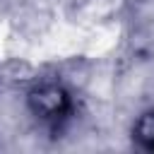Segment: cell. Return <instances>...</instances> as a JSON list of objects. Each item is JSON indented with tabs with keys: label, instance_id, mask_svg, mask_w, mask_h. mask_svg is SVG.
Wrapping results in <instances>:
<instances>
[{
	"label": "cell",
	"instance_id": "obj_1",
	"mask_svg": "<svg viewBox=\"0 0 154 154\" xmlns=\"http://www.w3.org/2000/svg\"><path fill=\"white\" fill-rule=\"evenodd\" d=\"M29 111L48 123V125H58L63 123L70 113H72V96L70 91L58 84V82H41L29 91Z\"/></svg>",
	"mask_w": 154,
	"mask_h": 154
},
{
	"label": "cell",
	"instance_id": "obj_2",
	"mask_svg": "<svg viewBox=\"0 0 154 154\" xmlns=\"http://www.w3.org/2000/svg\"><path fill=\"white\" fill-rule=\"evenodd\" d=\"M132 137L140 147L154 152V111H147L137 118V123L132 128Z\"/></svg>",
	"mask_w": 154,
	"mask_h": 154
}]
</instances>
